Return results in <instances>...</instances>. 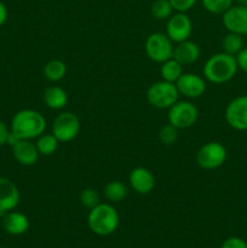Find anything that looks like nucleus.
<instances>
[{
    "mask_svg": "<svg viewBox=\"0 0 247 248\" xmlns=\"http://www.w3.org/2000/svg\"><path fill=\"white\" fill-rule=\"evenodd\" d=\"M10 130L18 140H36L45 133L46 119L34 109H22L12 118Z\"/></svg>",
    "mask_w": 247,
    "mask_h": 248,
    "instance_id": "f257e3e1",
    "label": "nucleus"
},
{
    "mask_svg": "<svg viewBox=\"0 0 247 248\" xmlns=\"http://www.w3.org/2000/svg\"><path fill=\"white\" fill-rule=\"evenodd\" d=\"M237 63L235 56L225 52L215 53L203 64V77L212 84L220 85L230 81L236 75Z\"/></svg>",
    "mask_w": 247,
    "mask_h": 248,
    "instance_id": "f03ea898",
    "label": "nucleus"
},
{
    "mask_svg": "<svg viewBox=\"0 0 247 248\" xmlns=\"http://www.w3.org/2000/svg\"><path fill=\"white\" fill-rule=\"evenodd\" d=\"M120 217L110 202H101L91 208L87 216V224L92 232L99 236L111 235L119 227Z\"/></svg>",
    "mask_w": 247,
    "mask_h": 248,
    "instance_id": "7ed1b4c3",
    "label": "nucleus"
},
{
    "mask_svg": "<svg viewBox=\"0 0 247 248\" xmlns=\"http://www.w3.org/2000/svg\"><path fill=\"white\" fill-rule=\"evenodd\" d=\"M179 96L181 94L176 84L165 81V80L154 82L147 90L148 102L157 109L171 108L176 102L179 101Z\"/></svg>",
    "mask_w": 247,
    "mask_h": 248,
    "instance_id": "20e7f679",
    "label": "nucleus"
},
{
    "mask_svg": "<svg viewBox=\"0 0 247 248\" xmlns=\"http://www.w3.org/2000/svg\"><path fill=\"white\" fill-rule=\"evenodd\" d=\"M228 153L224 145L219 142H207L196 153V164L199 167L207 171L219 169L227 160Z\"/></svg>",
    "mask_w": 247,
    "mask_h": 248,
    "instance_id": "39448f33",
    "label": "nucleus"
},
{
    "mask_svg": "<svg viewBox=\"0 0 247 248\" xmlns=\"http://www.w3.org/2000/svg\"><path fill=\"white\" fill-rule=\"evenodd\" d=\"M199 110L189 101H178L169 108L167 111V121L178 130L189 128L198 121Z\"/></svg>",
    "mask_w": 247,
    "mask_h": 248,
    "instance_id": "423d86ee",
    "label": "nucleus"
},
{
    "mask_svg": "<svg viewBox=\"0 0 247 248\" xmlns=\"http://www.w3.org/2000/svg\"><path fill=\"white\" fill-rule=\"evenodd\" d=\"M80 132V120L72 111H63L58 114L52 123L51 133L60 143L72 142Z\"/></svg>",
    "mask_w": 247,
    "mask_h": 248,
    "instance_id": "0eeeda50",
    "label": "nucleus"
},
{
    "mask_svg": "<svg viewBox=\"0 0 247 248\" xmlns=\"http://www.w3.org/2000/svg\"><path fill=\"white\" fill-rule=\"evenodd\" d=\"M145 53L155 63H164L172 58L173 43L165 33H153L145 40Z\"/></svg>",
    "mask_w": 247,
    "mask_h": 248,
    "instance_id": "6e6552de",
    "label": "nucleus"
},
{
    "mask_svg": "<svg viewBox=\"0 0 247 248\" xmlns=\"http://www.w3.org/2000/svg\"><path fill=\"white\" fill-rule=\"evenodd\" d=\"M193 33V22L185 12H176L167 19L166 35L172 43H182L190 38Z\"/></svg>",
    "mask_w": 247,
    "mask_h": 248,
    "instance_id": "1a4fd4ad",
    "label": "nucleus"
},
{
    "mask_svg": "<svg viewBox=\"0 0 247 248\" xmlns=\"http://www.w3.org/2000/svg\"><path fill=\"white\" fill-rule=\"evenodd\" d=\"M225 121L236 131H247V94L230 101L225 108Z\"/></svg>",
    "mask_w": 247,
    "mask_h": 248,
    "instance_id": "9d476101",
    "label": "nucleus"
},
{
    "mask_svg": "<svg viewBox=\"0 0 247 248\" xmlns=\"http://www.w3.org/2000/svg\"><path fill=\"white\" fill-rule=\"evenodd\" d=\"M222 22L228 31L247 35V6L232 5L222 15Z\"/></svg>",
    "mask_w": 247,
    "mask_h": 248,
    "instance_id": "9b49d317",
    "label": "nucleus"
},
{
    "mask_svg": "<svg viewBox=\"0 0 247 248\" xmlns=\"http://www.w3.org/2000/svg\"><path fill=\"white\" fill-rule=\"evenodd\" d=\"M176 86L179 94L185 98H199L206 92V79L195 73H183L177 80Z\"/></svg>",
    "mask_w": 247,
    "mask_h": 248,
    "instance_id": "f8f14e48",
    "label": "nucleus"
},
{
    "mask_svg": "<svg viewBox=\"0 0 247 248\" xmlns=\"http://www.w3.org/2000/svg\"><path fill=\"white\" fill-rule=\"evenodd\" d=\"M19 199L21 195L16 184L6 177H0V217L14 211L18 206Z\"/></svg>",
    "mask_w": 247,
    "mask_h": 248,
    "instance_id": "ddd939ff",
    "label": "nucleus"
},
{
    "mask_svg": "<svg viewBox=\"0 0 247 248\" xmlns=\"http://www.w3.org/2000/svg\"><path fill=\"white\" fill-rule=\"evenodd\" d=\"M130 186L139 195H148L155 188V177L145 167H136L128 176Z\"/></svg>",
    "mask_w": 247,
    "mask_h": 248,
    "instance_id": "4468645a",
    "label": "nucleus"
},
{
    "mask_svg": "<svg viewBox=\"0 0 247 248\" xmlns=\"http://www.w3.org/2000/svg\"><path fill=\"white\" fill-rule=\"evenodd\" d=\"M15 160L22 166H33L38 162L39 154L35 143L29 140H18L11 145Z\"/></svg>",
    "mask_w": 247,
    "mask_h": 248,
    "instance_id": "2eb2a0df",
    "label": "nucleus"
},
{
    "mask_svg": "<svg viewBox=\"0 0 247 248\" xmlns=\"http://www.w3.org/2000/svg\"><path fill=\"white\" fill-rule=\"evenodd\" d=\"M2 229L10 235H23L29 229V219L24 213L10 211L2 217Z\"/></svg>",
    "mask_w": 247,
    "mask_h": 248,
    "instance_id": "dca6fc26",
    "label": "nucleus"
},
{
    "mask_svg": "<svg viewBox=\"0 0 247 248\" xmlns=\"http://www.w3.org/2000/svg\"><path fill=\"white\" fill-rule=\"evenodd\" d=\"M200 57V47L196 43L191 40H185L178 43L173 47L172 58L181 63L182 65H189L195 63Z\"/></svg>",
    "mask_w": 247,
    "mask_h": 248,
    "instance_id": "f3484780",
    "label": "nucleus"
},
{
    "mask_svg": "<svg viewBox=\"0 0 247 248\" xmlns=\"http://www.w3.org/2000/svg\"><path fill=\"white\" fill-rule=\"evenodd\" d=\"M43 101L52 110H61L68 103V93L60 86H50L44 91Z\"/></svg>",
    "mask_w": 247,
    "mask_h": 248,
    "instance_id": "a211bd4d",
    "label": "nucleus"
},
{
    "mask_svg": "<svg viewBox=\"0 0 247 248\" xmlns=\"http://www.w3.org/2000/svg\"><path fill=\"white\" fill-rule=\"evenodd\" d=\"M127 194V186H126V184H124L123 182L120 181L109 182V183L104 186V198H106L110 203L121 202V201L125 200Z\"/></svg>",
    "mask_w": 247,
    "mask_h": 248,
    "instance_id": "6ab92c4d",
    "label": "nucleus"
},
{
    "mask_svg": "<svg viewBox=\"0 0 247 248\" xmlns=\"http://www.w3.org/2000/svg\"><path fill=\"white\" fill-rule=\"evenodd\" d=\"M160 74H161L162 78L161 80L176 84L177 80H178L179 78L182 77V74H183V65L179 62H177L174 58H170V60L161 63Z\"/></svg>",
    "mask_w": 247,
    "mask_h": 248,
    "instance_id": "aec40b11",
    "label": "nucleus"
},
{
    "mask_svg": "<svg viewBox=\"0 0 247 248\" xmlns=\"http://www.w3.org/2000/svg\"><path fill=\"white\" fill-rule=\"evenodd\" d=\"M67 74V65L63 61L52 60L44 67V77L51 82L61 81Z\"/></svg>",
    "mask_w": 247,
    "mask_h": 248,
    "instance_id": "412c9836",
    "label": "nucleus"
},
{
    "mask_svg": "<svg viewBox=\"0 0 247 248\" xmlns=\"http://www.w3.org/2000/svg\"><path fill=\"white\" fill-rule=\"evenodd\" d=\"M58 140L52 135V133H43L36 138V149L39 154L43 156H50L53 153H56L58 148Z\"/></svg>",
    "mask_w": 247,
    "mask_h": 248,
    "instance_id": "4be33fe9",
    "label": "nucleus"
},
{
    "mask_svg": "<svg viewBox=\"0 0 247 248\" xmlns=\"http://www.w3.org/2000/svg\"><path fill=\"white\" fill-rule=\"evenodd\" d=\"M222 48L223 52L228 53V55L236 56L244 48V39H242V35L228 31V34L222 40Z\"/></svg>",
    "mask_w": 247,
    "mask_h": 248,
    "instance_id": "5701e85b",
    "label": "nucleus"
},
{
    "mask_svg": "<svg viewBox=\"0 0 247 248\" xmlns=\"http://www.w3.org/2000/svg\"><path fill=\"white\" fill-rule=\"evenodd\" d=\"M173 11L170 0H155L152 5V15L156 19H169Z\"/></svg>",
    "mask_w": 247,
    "mask_h": 248,
    "instance_id": "b1692460",
    "label": "nucleus"
},
{
    "mask_svg": "<svg viewBox=\"0 0 247 248\" xmlns=\"http://www.w3.org/2000/svg\"><path fill=\"white\" fill-rule=\"evenodd\" d=\"M206 11L212 15H223L234 5V0H202Z\"/></svg>",
    "mask_w": 247,
    "mask_h": 248,
    "instance_id": "393cba45",
    "label": "nucleus"
},
{
    "mask_svg": "<svg viewBox=\"0 0 247 248\" xmlns=\"http://www.w3.org/2000/svg\"><path fill=\"white\" fill-rule=\"evenodd\" d=\"M79 199L80 203L87 210H91V208L96 207L98 203H101V196H99L98 191L92 188H86L81 190Z\"/></svg>",
    "mask_w": 247,
    "mask_h": 248,
    "instance_id": "a878e982",
    "label": "nucleus"
},
{
    "mask_svg": "<svg viewBox=\"0 0 247 248\" xmlns=\"http://www.w3.org/2000/svg\"><path fill=\"white\" fill-rule=\"evenodd\" d=\"M178 140V128L171 124L162 126L159 131V140L165 145H172Z\"/></svg>",
    "mask_w": 247,
    "mask_h": 248,
    "instance_id": "bb28decb",
    "label": "nucleus"
},
{
    "mask_svg": "<svg viewBox=\"0 0 247 248\" xmlns=\"http://www.w3.org/2000/svg\"><path fill=\"white\" fill-rule=\"evenodd\" d=\"M172 7L176 12H188L193 9L198 0H170Z\"/></svg>",
    "mask_w": 247,
    "mask_h": 248,
    "instance_id": "cd10ccee",
    "label": "nucleus"
},
{
    "mask_svg": "<svg viewBox=\"0 0 247 248\" xmlns=\"http://www.w3.org/2000/svg\"><path fill=\"white\" fill-rule=\"evenodd\" d=\"M220 248H247V242L241 237L232 236L223 242Z\"/></svg>",
    "mask_w": 247,
    "mask_h": 248,
    "instance_id": "c85d7f7f",
    "label": "nucleus"
},
{
    "mask_svg": "<svg viewBox=\"0 0 247 248\" xmlns=\"http://www.w3.org/2000/svg\"><path fill=\"white\" fill-rule=\"evenodd\" d=\"M235 58H236L237 68L247 74V47L242 48V50L235 56Z\"/></svg>",
    "mask_w": 247,
    "mask_h": 248,
    "instance_id": "c756f323",
    "label": "nucleus"
},
{
    "mask_svg": "<svg viewBox=\"0 0 247 248\" xmlns=\"http://www.w3.org/2000/svg\"><path fill=\"white\" fill-rule=\"evenodd\" d=\"M10 133H11V130H10L9 126H7L4 121L0 120V147L7 144V140H9Z\"/></svg>",
    "mask_w": 247,
    "mask_h": 248,
    "instance_id": "7c9ffc66",
    "label": "nucleus"
},
{
    "mask_svg": "<svg viewBox=\"0 0 247 248\" xmlns=\"http://www.w3.org/2000/svg\"><path fill=\"white\" fill-rule=\"evenodd\" d=\"M7 16H9V12H7V7L5 6L4 2L0 1V27L4 26L5 22L7 21Z\"/></svg>",
    "mask_w": 247,
    "mask_h": 248,
    "instance_id": "2f4dec72",
    "label": "nucleus"
},
{
    "mask_svg": "<svg viewBox=\"0 0 247 248\" xmlns=\"http://www.w3.org/2000/svg\"><path fill=\"white\" fill-rule=\"evenodd\" d=\"M236 1L237 5H242V6H247V0H234Z\"/></svg>",
    "mask_w": 247,
    "mask_h": 248,
    "instance_id": "473e14b6",
    "label": "nucleus"
},
{
    "mask_svg": "<svg viewBox=\"0 0 247 248\" xmlns=\"http://www.w3.org/2000/svg\"><path fill=\"white\" fill-rule=\"evenodd\" d=\"M0 248H7V247H0Z\"/></svg>",
    "mask_w": 247,
    "mask_h": 248,
    "instance_id": "72a5a7b5",
    "label": "nucleus"
}]
</instances>
